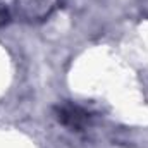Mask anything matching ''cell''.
Instances as JSON below:
<instances>
[{"label":"cell","instance_id":"cell-1","mask_svg":"<svg viewBox=\"0 0 148 148\" xmlns=\"http://www.w3.org/2000/svg\"><path fill=\"white\" fill-rule=\"evenodd\" d=\"M55 114H57L59 122H62L64 126L76 129V131H81L90 122V114L84 109H81L77 105H71V103L55 107Z\"/></svg>","mask_w":148,"mask_h":148},{"label":"cell","instance_id":"cell-2","mask_svg":"<svg viewBox=\"0 0 148 148\" xmlns=\"http://www.w3.org/2000/svg\"><path fill=\"white\" fill-rule=\"evenodd\" d=\"M7 21H9V16H7V12L0 9V26H3Z\"/></svg>","mask_w":148,"mask_h":148}]
</instances>
